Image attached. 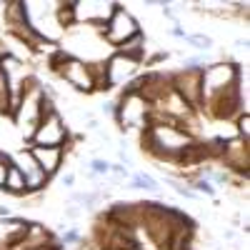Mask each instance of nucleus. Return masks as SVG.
Returning <instances> with one entry per match:
<instances>
[{"instance_id": "1", "label": "nucleus", "mask_w": 250, "mask_h": 250, "mask_svg": "<svg viewBox=\"0 0 250 250\" xmlns=\"http://www.w3.org/2000/svg\"><path fill=\"white\" fill-rule=\"evenodd\" d=\"M195 145V138L188 133L180 123H168V120H153L143 133V148L158 160H170V163H183Z\"/></svg>"}, {"instance_id": "2", "label": "nucleus", "mask_w": 250, "mask_h": 250, "mask_svg": "<svg viewBox=\"0 0 250 250\" xmlns=\"http://www.w3.org/2000/svg\"><path fill=\"white\" fill-rule=\"evenodd\" d=\"M243 70L238 62H210L200 70V90H203V108L228 90L240 88Z\"/></svg>"}, {"instance_id": "3", "label": "nucleus", "mask_w": 250, "mask_h": 250, "mask_svg": "<svg viewBox=\"0 0 250 250\" xmlns=\"http://www.w3.org/2000/svg\"><path fill=\"white\" fill-rule=\"evenodd\" d=\"M50 70H55L62 80L73 85L80 93H93L95 90V78H93V65L83 58H75L73 53L55 48V55L50 58Z\"/></svg>"}, {"instance_id": "4", "label": "nucleus", "mask_w": 250, "mask_h": 250, "mask_svg": "<svg viewBox=\"0 0 250 250\" xmlns=\"http://www.w3.org/2000/svg\"><path fill=\"white\" fill-rule=\"evenodd\" d=\"M43 95H45L43 93V83L33 80L30 85L20 93L18 105L13 110V123H15V128L23 133L25 143L33 138L38 123H40V103H43Z\"/></svg>"}, {"instance_id": "5", "label": "nucleus", "mask_w": 250, "mask_h": 250, "mask_svg": "<svg viewBox=\"0 0 250 250\" xmlns=\"http://www.w3.org/2000/svg\"><path fill=\"white\" fill-rule=\"evenodd\" d=\"M153 105L140 93H123V98L115 103V123L120 130H145L150 125Z\"/></svg>"}, {"instance_id": "6", "label": "nucleus", "mask_w": 250, "mask_h": 250, "mask_svg": "<svg viewBox=\"0 0 250 250\" xmlns=\"http://www.w3.org/2000/svg\"><path fill=\"white\" fill-rule=\"evenodd\" d=\"M68 143H70V130H68V125L62 123L60 113L55 110L45 118H40L33 138L25 143V148H62L65 150Z\"/></svg>"}, {"instance_id": "7", "label": "nucleus", "mask_w": 250, "mask_h": 250, "mask_svg": "<svg viewBox=\"0 0 250 250\" xmlns=\"http://www.w3.org/2000/svg\"><path fill=\"white\" fill-rule=\"evenodd\" d=\"M140 25H138V20L133 18V13L128 8H123L120 3H115L113 8V15L108 18V23L100 28V35L103 40H105L108 45H113L115 50L123 45V43H128L130 38L140 35Z\"/></svg>"}, {"instance_id": "8", "label": "nucleus", "mask_w": 250, "mask_h": 250, "mask_svg": "<svg viewBox=\"0 0 250 250\" xmlns=\"http://www.w3.org/2000/svg\"><path fill=\"white\" fill-rule=\"evenodd\" d=\"M170 90L185 103L190 110H200L203 108V90H200V70L195 68H183L178 73H173L170 78Z\"/></svg>"}, {"instance_id": "9", "label": "nucleus", "mask_w": 250, "mask_h": 250, "mask_svg": "<svg viewBox=\"0 0 250 250\" xmlns=\"http://www.w3.org/2000/svg\"><path fill=\"white\" fill-rule=\"evenodd\" d=\"M10 165H15V168L25 175V190H28V195L30 193H43L48 188L50 178L38 168V163H35L30 148H20V150L10 153Z\"/></svg>"}, {"instance_id": "10", "label": "nucleus", "mask_w": 250, "mask_h": 250, "mask_svg": "<svg viewBox=\"0 0 250 250\" xmlns=\"http://www.w3.org/2000/svg\"><path fill=\"white\" fill-rule=\"evenodd\" d=\"M103 65H105V85L110 90L115 85H123V83L128 85V83L135 78V73H138V68L143 65V62H138L133 58H125L120 53H113Z\"/></svg>"}, {"instance_id": "11", "label": "nucleus", "mask_w": 250, "mask_h": 250, "mask_svg": "<svg viewBox=\"0 0 250 250\" xmlns=\"http://www.w3.org/2000/svg\"><path fill=\"white\" fill-rule=\"evenodd\" d=\"M115 3H75V23H85L88 28H103L113 15Z\"/></svg>"}, {"instance_id": "12", "label": "nucleus", "mask_w": 250, "mask_h": 250, "mask_svg": "<svg viewBox=\"0 0 250 250\" xmlns=\"http://www.w3.org/2000/svg\"><path fill=\"white\" fill-rule=\"evenodd\" d=\"M38 168L43 170L48 178H53L55 173H60L62 168V158H65V150L62 148H30Z\"/></svg>"}, {"instance_id": "13", "label": "nucleus", "mask_w": 250, "mask_h": 250, "mask_svg": "<svg viewBox=\"0 0 250 250\" xmlns=\"http://www.w3.org/2000/svg\"><path fill=\"white\" fill-rule=\"evenodd\" d=\"M3 190H5V193H10V195H28V190H25V175L20 173V170L15 168V165H8Z\"/></svg>"}, {"instance_id": "14", "label": "nucleus", "mask_w": 250, "mask_h": 250, "mask_svg": "<svg viewBox=\"0 0 250 250\" xmlns=\"http://www.w3.org/2000/svg\"><path fill=\"white\" fill-rule=\"evenodd\" d=\"M115 53H120V55H125V58H133V60L143 62V60H145V35L140 33V35L130 38L128 43H123Z\"/></svg>"}, {"instance_id": "15", "label": "nucleus", "mask_w": 250, "mask_h": 250, "mask_svg": "<svg viewBox=\"0 0 250 250\" xmlns=\"http://www.w3.org/2000/svg\"><path fill=\"white\" fill-rule=\"evenodd\" d=\"M128 188H133V190H150V193H160V185H158V180L153 178V175H148V173H133L130 175V185Z\"/></svg>"}, {"instance_id": "16", "label": "nucleus", "mask_w": 250, "mask_h": 250, "mask_svg": "<svg viewBox=\"0 0 250 250\" xmlns=\"http://www.w3.org/2000/svg\"><path fill=\"white\" fill-rule=\"evenodd\" d=\"M100 198H103V193H100V190H95V193H73V195H70V200H73V203H80L83 210H85V208L98 205V203H100Z\"/></svg>"}, {"instance_id": "17", "label": "nucleus", "mask_w": 250, "mask_h": 250, "mask_svg": "<svg viewBox=\"0 0 250 250\" xmlns=\"http://www.w3.org/2000/svg\"><path fill=\"white\" fill-rule=\"evenodd\" d=\"M183 40H185V43H190V48H195V50H210V48H213V38L200 35V33H195V35L185 33Z\"/></svg>"}, {"instance_id": "18", "label": "nucleus", "mask_w": 250, "mask_h": 250, "mask_svg": "<svg viewBox=\"0 0 250 250\" xmlns=\"http://www.w3.org/2000/svg\"><path fill=\"white\" fill-rule=\"evenodd\" d=\"M190 190L195 193V195H215V188H213V183L210 180H205V178H195L193 183H190Z\"/></svg>"}, {"instance_id": "19", "label": "nucleus", "mask_w": 250, "mask_h": 250, "mask_svg": "<svg viewBox=\"0 0 250 250\" xmlns=\"http://www.w3.org/2000/svg\"><path fill=\"white\" fill-rule=\"evenodd\" d=\"M243 143H250V113H240L238 115V135Z\"/></svg>"}, {"instance_id": "20", "label": "nucleus", "mask_w": 250, "mask_h": 250, "mask_svg": "<svg viewBox=\"0 0 250 250\" xmlns=\"http://www.w3.org/2000/svg\"><path fill=\"white\" fill-rule=\"evenodd\" d=\"M88 168H90V175H110V163L108 160H103V158H93L88 163Z\"/></svg>"}, {"instance_id": "21", "label": "nucleus", "mask_w": 250, "mask_h": 250, "mask_svg": "<svg viewBox=\"0 0 250 250\" xmlns=\"http://www.w3.org/2000/svg\"><path fill=\"white\" fill-rule=\"evenodd\" d=\"M8 165H10V153H3V150H0V190H3V185H5Z\"/></svg>"}, {"instance_id": "22", "label": "nucleus", "mask_w": 250, "mask_h": 250, "mask_svg": "<svg viewBox=\"0 0 250 250\" xmlns=\"http://www.w3.org/2000/svg\"><path fill=\"white\" fill-rule=\"evenodd\" d=\"M170 185H173V190H175L178 195H183V198H198V195H195L188 185H180V183H170Z\"/></svg>"}, {"instance_id": "23", "label": "nucleus", "mask_w": 250, "mask_h": 250, "mask_svg": "<svg viewBox=\"0 0 250 250\" xmlns=\"http://www.w3.org/2000/svg\"><path fill=\"white\" fill-rule=\"evenodd\" d=\"M110 173H113V175H120V178H125V175H130V170H128V165H120V163H110Z\"/></svg>"}, {"instance_id": "24", "label": "nucleus", "mask_w": 250, "mask_h": 250, "mask_svg": "<svg viewBox=\"0 0 250 250\" xmlns=\"http://www.w3.org/2000/svg\"><path fill=\"white\" fill-rule=\"evenodd\" d=\"M62 243H65V245L80 243V233L78 230H65V233H62Z\"/></svg>"}, {"instance_id": "25", "label": "nucleus", "mask_w": 250, "mask_h": 250, "mask_svg": "<svg viewBox=\"0 0 250 250\" xmlns=\"http://www.w3.org/2000/svg\"><path fill=\"white\" fill-rule=\"evenodd\" d=\"M65 215H68L70 220H78V218L83 215V208H78V205H65Z\"/></svg>"}, {"instance_id": "26", "label": "nucleus", "mask_w": 250, "mask_h": 250, "mask_svg": "<svg viewBox=\"0 0 250 250\" xmlns=\"http://www.w3.org/2000/svg\"><path fill=\"white\" fill-rule=\"evenodd\" d=\"M100 113H108V115H115V103H103V105H100Z\"/></svg>"}, {"instance_id": "27", "label": "nucleus", "mask_w": 250, "mask_h": 250, "mask_svg": "<svg viewBox=\"0 0 250 250\" xmlns=\"http://www.w3.org/2000/svg\"><path fill=\"white\" fill-rule=\"evenodd\" d=\"M60 180H62V185H65V188H73V185H75V175H73V173H65Z\"/></svg>"}, {"instance_id": "28", "label": "nucleus", "mask_w": 250, "mask_h": 250, "mask_svg": "<svg viewBox=\"0 0 250 250\" xmlns=\"http://www.w3.org/2000/svg\"><path fill=\"white\" fill-rule=\"evenodd\" d=\"M0 218H10V208L8 205H0Z\"/></svg>"}, {"instance_id": "29", "label": "nucleus", "mask_w": 250, "mask_h": 250, "mask_svg": "<svg viewBox=\"0 0 250 250\" xmlns=\"http://www.w3.org/2000/svg\"><path fill=\"white\" fill-rule=\"evenodd\" d=\"M170 33H173L175 38H185V30H183V28H173Z\"/></svg>"}]
</instances>
